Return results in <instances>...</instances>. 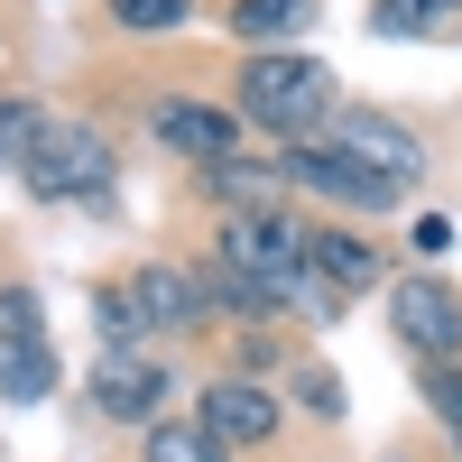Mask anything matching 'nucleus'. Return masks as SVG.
I'll return each mask as SVG.
<instances>
[{"label":"nucleus","instance_id":"nucleus-5","mask_svg":"<svg viewBox=\"0 0 462 462\" xmlns=\"http://www.w3.org/2000/svg\"><path fill=\"white\" fill-rule=\"evenodd\" d=\"M287 185H305V195H324V204H352V213H389L407 185H389V176H370L361 158H342L333 139H305V148H287Z\"/></svg>","mask_w":462,"mask_h":462},{"label":"nucleus","instance_id":"nucleus-22","mask_svg":"<svg viewBox=\"0 0 462 462\" xmlns=\"http://www.w3.org/2000/svg\"><path fill=\"white\" fill-rule=\"evenodd\" d=\"M426 407L462 435V370H453V361H444V370H426Z\"/></svg>","mask_w":462,"mask_h":462},{"label":"nucleus","instance_id":"nucleus-18","mask_svg":"<svg viewBox=\"0 0 462 462\" xmlns=\"http://www.w3.org/2000/svg\"><path fill=\"white\" fill-rule=\"evenodd\" d=\"M111 19H121V28H139V37H167V28H185V19H195V0H111Z\"/></svg>","mask_w":462,"mask_h":462},{"label":"nucleus","instance_id":"nucleus-2","mask_svg":"<svg viewBox=\"0 0 462 462\" xmlns=\"http://www.w3.org/2000/svg\"><path fill=\"white\" fill-rule=\"evenodd\" d=\"M222 268H241L268 305L278 296H324L315 268H305V231L287 213H222Z\"/></svg>","mask_w":462,"mask_h":462},{"label":"nucleus","instance_id":"nucleus-24","mask_svg":"<svg viewBox=\"0 0 462 462\" xmlns=\"http://www.w3.org/2000/svg\"><path fill=\"white\" fill-rule=\"evenodd\" d=\"M453 444H462V435H453Z\"/></svg>","mask_w":462,"mask_h":462},{"label":"nucleus","instance_id":"nucleus-1","mask_svg":"<svg viewBox=\"0 0 462 462\" xmlns=\"http://www.w3.org/2000/svg\"><path fill=\"white\" fill-rule=\"evenodd\" d=\"M333 111H342V93H333V74L315 65V56H250L241 65V121L250 130H268V139H315V130H333Z\"/></svg>","mask_w":462,"mask_h":462},{"label":"nucleus","instance_id":"nucleus-21","mask_svg":"<svg viewBox=\"0 0 462 462\" xmlns=\"http://www.w3.org/2000/svg\"><path fill=\"white\" fill-rule=\"evenodd\" d=\"M204 296H213V305H231V315H250V324L268 315V296L241 278V268H204Z\"/></svg>","mask_w":462,"mask_h":462},{"label":"nucleus","instance_id":"nucleus-3","mask_svg":"<svg viewBox=\"0 0 462 462\" xmlns=\"http://www.w3.org/2000/svg\"><path fill=\"white\" fill-rule=\"evenodd\" d=\"M19 176H28L37 204H102V185L121 176V167H111V139H102V130H84V121H47Z\"/></svg>","mask_w":462,"mask_h":462},{"label":"nucleus","instance_id":"nucleus-15","mask_svg":"<svg viewBox=\"0 0 462 462\" xmlns=\"http://www.w3.org/2000/svg\"><path fill=\"white\" fill-rule=\"evenodd\" d=\"M56 389V342H19V352H0V398L10 407H37Z\"/></svg>","mask_w":462,"mask_h":462},{"label":"nucleus","instance_id":"nucleus-23","mask_svg":"<svg viewBox=\"0 0 462 462\" xmlns=\"http://www.w3.org/2000/svg\"><path fill=\"white\" fill-rule=\"evenodd\" d=\"M296 389H305V407H315V416H342V389H333V379H324V370H305V379H296Z\"/></svg>","mask_w":462,"mask_h":462},{"label":"nucleus","instance_id":"nucleus-16","mask_svg":"<svg viewBox=\"0 0 462 462\" xmlns=\"http://www.w3.org/2000/svg\"><path fill=\"white\" fill-rule=\"evenodd\" d=\"M444 19H462V0H370L379 37H416V28H444Z\"/></svg>","mask_w":462,"mask_h":462},{"label":"nucleus","instance_id":"nucleus-14","mask_svg":"<svg viewBox=\"0 0 462 462\" xmlns=\"http://www.w3.org/2000/svg\"><path fill=\"white\" fill-rule=\"evenodd\" d=\"M305 19H315V0H241V10H231V28H241L259 56H278Z\"/></svg>","mask_w":462,"mask_h":462},{"label":"nucleus","instance_id":"nucleus-7","mask_svg":"<svg viewBox=\"0 0 462 462\" xmlns=\"http://www.w3.org/2000/svg\"><path fill=\"white\" fill-rule=\"evenodd\" d=\"M158 398H167V370L139 361V352H111L93 370V407L111 416V426H158Z\"/></svg>","mask_w":462,"mask_h":462},{"label":"nucleus","instance_id":"nucleus-20","mask_svg":"<svg viewBox=\"0 0 462 462\" xmlns=\"http://www.w3.org/2000/svg\"><path fill=\"white\" fill-rule=\"evenodd\" d=\"M93 315H102V333H111V352H130V342L148 333V315H139V296H130V287H102V296H93Z\"/></svg>","mask_w":462,"mask_h":462},{"label":"nucleus","instance_id":"nucleus-6","mask_svg":"<svg viewBox=\"0 0 462 462\" xmlns=\"http://www.w3.org/2000/svg\"><path fill=\"white\" fill-rule=\"evenodd\" d=\"M389 324H398V342L426 370H444L453 352H462V296L444 287V278H407L398 296H389Z\"/></svg>","mask_w":462,"mask_h":462},{"label":"nucleus","instance_id":"nucleus-11","mask_svg":"<svg viewBox=\"0 0 462 462\" xmlns=\"http://www.w3.org/2000/svg\"><path fill=\"white\" fill-rule=\"evenodd\" d=\"M204 185H213L231 213H278V195H287V158H222V167H204Z\"/></svg>","mask_w":462,"mask_h":462},{"label":"nucleus","instance_id":"nucleus-12","mask_svg":"<svg viewBox=\"0 0 462 462\" xmlns=\"http://www.w3.org/2000/svg\"><path fill=\"white\" fill-rule=\"evenodd\" d=\"M158 139L176 148V158H204V167H222L231 158V121H222V111H204V102H158Z\"/></svg>","mask_w":462,"mask_h":462},{"label":"nucleus","instance_id":"nucleus-4","mask_svg":"<svg viewBox=\"0 0 462 462\" xmlns=\"http://www.w3.org/2000/svg\"><path fill=\"white\" fill-rule=\"evenodd\" d=\"M333 148H342V158H361L370 176H389V185H416V176H426V139L398 130L389 111H370V102H342V111H333Z\"/></svg>","mask_w":462,"mask_h":462},{"label":"nucleus","instance_id":"nucleus-17","mask_svg":"<svg viewBox=\"0 0 462 462\" xmlns=\"http://www.w3.org/2000/svg\"><path fill=\"white\" fill-rule=\"evenodd\" d=\"M19 342H47V305L28 287H0V352H19Z\"/></svg>","mask_w":462,"mask_h":462},{"label":"nucleus","instance_id":"nucleus-10","mask_svg":"<svg viewBox=\"0 0 462 462\" xmlns=\"http://www.w3.org/2000/svg\"><path fill=\"white\" fill-rule=\"evenodd\" d=\"M305 268H315L324 296H361V287H379V250L361 241V231H305Z\"/></svg>","mask_w":462,"mask_h":462},{"label":"nucleus","instance_id":"nucleus-19","mask_svg":"<svg viewBox=\"0 0 462 462\" xmlns=\"http://www.w3.org/2000/svg\"><path fill=\"white\" fill-rule=\"evenodd\" d=\"M37 130H47V111H37V102H0V167H28Z\"/></svg>","mask_w":462,"mask_h":462},{"label":"nucleus","instance_id":"nucleus-8","mask_svg":"<svg viewBox=\"0 0 462 462\" xmlns=\"http://www.w3.org/2000/svg\"><path fill=\"white\" fill-rule=\"evenodd\" d=\"M204 426H213L231 453H241V444H268V435H278V398H268L259 379H213V389H204Z\"/></svg>","mask_w":462,"mask_h":462},{"label":"nucleus","instance_id":"nucleus-13","mask_svg":"<svg viewBox=\"0 0 462 462\" xmlns=\"http://www.w3.org/2000/svg\"><path fill=\"white\" fill-rule=\"evenodd\" d=\"M148 462H231V444L204 416H158V426H148Z\"/></svg>","mask_w":462,"mask_h":462},{"label":"nucleus","instance_id":"nucleus-9","mask_svg":"<svg viewBox=\"0 0 462 462\" xmlns=\"http://www.w3.org/2000/svg\"><path fill=\"white\" fill-rule=\"evenodd\" d=\"M130 296H139V315H148V333H185V324H204V278H195V268H139V278H130Z\"/></svg>","mask_w":462,"mask_h":462}]
</instances>
